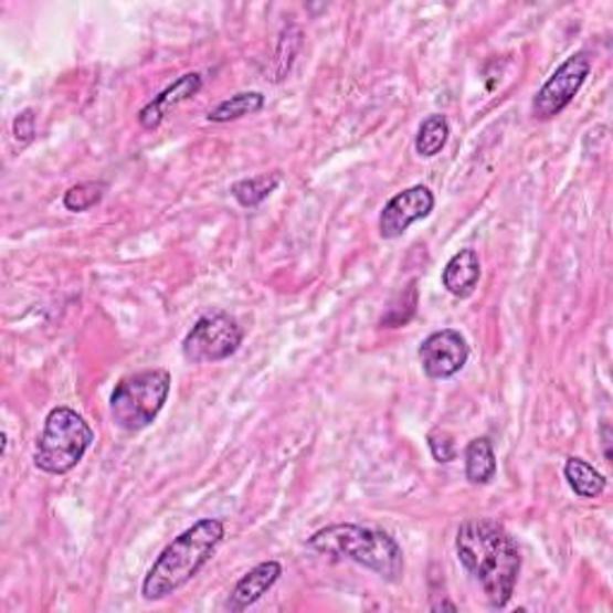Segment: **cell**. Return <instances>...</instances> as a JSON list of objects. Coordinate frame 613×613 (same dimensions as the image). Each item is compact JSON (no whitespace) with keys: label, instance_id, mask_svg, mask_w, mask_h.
<instances>
[{"label":"cell","instance_id":"7a4b0ae2","mask_svg":"<svg viewBox=\"0 0 613 613\" xmlns=\"http://www.w3.org/2000/svg\"><path fill=\"white\" fill-rule=\"evenodd\" d=\"M223 539L225 525L219 518L197 520L170 541L154 561L145 582H141V596L147 602H161V599L176 594L211 561Z\"/></svg>","mask_w":613,"mask_h":613},{"label":"cell","instance_id":"52a82bcc","mask_svg":"<svg viewBox=\"0 0 613 613\" xmlns=\"http://www.w3.org/2000/svg\"><path fill=\"white\" fill-rule=\"evenodd\" d=\"M592 73V55L588 51H578L566 59L556 73L541 84L532 102V116L537 120H551L573 104V98L582 89L584 80Z\"/></svg>","mask_w":613,"mask_h":613},{"label":"cell","instance_id":"e0dca14e","mask_svg":"<svg viewBox=\"0 0 613 613\" xmlns=\"http://www.w3.org/2000/svg\"><path fill=\"white\" fill-rule=\"evenodd\" d=\"M278 184H281V173H264V176L235 182L231 192L245 209H256L264 199L271 197V192H274Z\"/></svg>","mask_w":613,"mask_h":613},{"label":"cell","instance_id":"277c9868","mask_svg":"<svg viewBox=\"0 0 613 613\" xmlns=\"http://www.w3.org/2000/svg\"><path fill=\"white\" fill-rule=\"evenodd\" d=\"M94 444V430L77 410L59 405L49 412L44 432L36 438L34 465L46 475H67Z\"/></svg>","mask_w":613,"mask_h":613},{"label":"cell","instance_id":"ffe728a7","mask_svg":"<svg viewBox=\"0 0 613 613\" xmlns=\"http://www.w3.org/2000/svg\"><path fill=\"white\" fill-rule=\"evenodd\" d=\"M36 135V116L34 110H22L18 120H15V137L22 141V145H30Z\"/></svg>","mask_w":613,"mask_h":613},{"label":"cell","instance_id":"6da1fadb","mask_svg":"<svg viewBox=\"0 0 613 613\" xmlns=\"http://www.w3.org/2000/svg\"><path fill=\"white\" fill-rule=\"evenodd\" d=\"M458 561L473 578L492 609H504L520 575L522 556L504 525L494 520H467L455 537Z\"/></svg>","mask_w":613,"mask_h":613},{"label":"cell","instance_id":"9c48e42d","mask_svg":"<svg viewBox=\"0 0 613 613\" xmlns=\"http://www.w3.org/2000/svg\"><path fill=\"white\" fill-rule=\"evenodd\" d=\"M434 192L426 184H412V188L398 192L383 207L379 216V233L383 240H395L408 233L412 223L430 216L434 211Z\"/></svg>","mask_w":613,"mask_h":613},{"label":"cell","instance_id":"30bf717a","mask_svg":"<svg viewBox=\"0 0 613 613\" xmlns=\"http://www.w3.org/2000/svg\"><path fill=\"white\" fill-rule=\"evenodd\" d=\"M281 575H283V566L278 561H264L260 566H254L250 573H245L235 582L233 592L228 594L225 611L240 613L250 609L252 604L260 602L264 594L271 592V588L281 580Z\"/></svg>","mask_w":613,"mask_h":613},{"label":"cell","instance_id":"4fadbf2b","mask_svg":"<svg viewBox=\"0 0 613 613\" xmlns=\"http://www.w3.org/2000/svg\"><path fill=\"white\" fill-rule=\"evenodd\" d=\"M496 453H494V444L489 436H479L473 438L465 448V477L469 484L475 487H484L496 477Z\"/></svg>","mask_w":613,"mask_h":613},{"label":"cell","instance_id":"8fae6325","mask_svg":"<svg viewBox=\"0 0 613 613\" xmlns=\"http://www.w3.org/2000/svg\"><path fill=\"white\" fill-rule=\"evenodd\" d=\"M202 75L199 73H188L182 75L178 82L170 84L168 89H163L159 96H154V102H149L145 108L139 110V123L145 130H156L161 125L166 110L170 106H178L182 102H188L199 89H202Z\"/></svg>","mask_w":613,"mask_h":613},{"label":"cell","instance_id":"5b68a950","mask_svg":"<svg viewBox=\"0 0 613 613\" xmlns=\"http://www.w3.org/2000/svg\"><path fill=\"white\" fill-rule=\"evenodd\" d=\"M170 374L166 369H145L120 379L110 395V418L123 432H141L156 422L168 401Z\"/></svg>","mask_w":613,"mask_h":613},{"label":"cell","instance_id":"5bb4252c","mask_svg":"<svg viewBox=\"0 0 613 613\" xmlns=\"http://www.w3.org/2000/svg\"><path fill=\"white\" fill-rule=\"evenodd\" d=\"M563 475L570 484V489H573L580 498H596L606 489V477L599 473V469H594V465H590L582 458H575V455H570L566 461Z\"/></svg>","mask_w":613,"mask_h":613},{"label":"cell","instance_id":"3957f363","mask_svg":"<svg viewBox=\"0 0 613 613\" xmlns=\"http://www.w3.org/2000/svg\"><path fill=\"white\" fill-rule=\"evenodd\" d=\"M307 545L319 553L334 556V559H348L358 563L389 582H398L405 575L403 547L398 545L395 537L377 530V527L355 522L329 525L311 535Z\"/></svg>","mask_w":613,"mask_h":613},{"label":"cell","instance_id":"2e32d148","mask_svg":"<svg viewBox=\"0 0 613 613\" xmlns=\"http://www.w3.org/2000/svg\"><path fill=\"white\" fill-rule=\"evenodd\" d=\"M448 135H451L448 118L441 116V113H434V116L424 118L420 125L415 151L422 156V159H434V156L441 154V149L446 147Z\"/></svg>","mask_w":613,"mask_h":613},{"label":"cell","instance_id":"8992f818","mask_svg":"<svg viewBox=\"0 0 613 613\" xmlns=\"http://www.w3.org/2000/svg\"><path fill=\"white\" fill-rule=\"evenodd\" d=\"M242 326L228 311H209L199 317L190 334L182 340V358L192 364L221 362L237 352L242 346Z\"/></svg>","mask_w":613,"mask_h":613},{"label":"cell","instance_id":"7c38bea8","mask_svg":"<svg viewBox=\"0 0 613 613\" xmlns=\"http://www.w3.org/2000/svg\"><path fill=\"white\" fill-rule=\"evenodd\" d=\"M482 278V262L479 254L475 250H461L458 254H453L448 264L444 266V274H441V281H444V288L453 295V297H469L479 285Z\"/></svg>","mask_w":613,"mask_h":613},{"label":"cell","instance_id":"ba28073f","mask_svg":"<svg viewBox=\"0 0 613 613\" xmlns=\"http://www.w3.org/2000/svg\"><path fill=\"white\" fill-rule=\"evenodd\" d=\"M424 374L430 379H451L469 360V346L461 331L441 329L426 336L418 350Z\"/></svg>","mask_w":613,"mask_h":613},{"label":"cell","instance_id":"44dd1931","mask_svg":"<svg viewBox=\"0 0 613 613\" xmlns=\"http://www.w3.org/2000/svg\"><path fill=\"white\" fill-rule=\"evenodd\" d=\"M599 434H602L604 458H606V463H611V426H609V422H602V430H599Z\"/></svg>","mask_w":613,"mask_h":613},{"label":"cell","instance_id":"9a60e30c","mask_svg":"<svg viewBox=\"0 0 613 613\" xmlns=\"http://www.w3.org/2000/svg\"><path fill=\"white\" fill-rule=\"evenodd\" d=\"M266 104V98L262 92H240L231 98H225L216 108L209 110V123H231V120H240L245 116H254L260 113Z\"/></svg>","mask_w":613,"mask_h":613},{"label":"cell","instance_id":"ac0fdd59","mask_svg":"<svg viewBox=\"0 0 613 613\" xmlns=\"http://www.w3.org/2000/svg\"><path fill=\"white\" fill-rule=\"evenodd\" d=\"M106 184L104 182H80L75 188H70L63 197V204L67 211H89L92 207H96L104 199Z\"/></svg>","mask_w":613,"mask_h":613},{"label":"cell","instance_id":"d6986e66","mask_svg":"<svg viewBox=\"0 0 613 613\" xmlns=\"http://www.w3.org/2000/svg\"><path fill=\"white\" fill-rule=\"evenodd\" d=\"M426 444H430V451L436 463L446 465L455 461V455H458V451H455V441L446 430H432L430 436H426Z\"/></svg>","mask_w":613,"mask_h":613}]
</instances>
